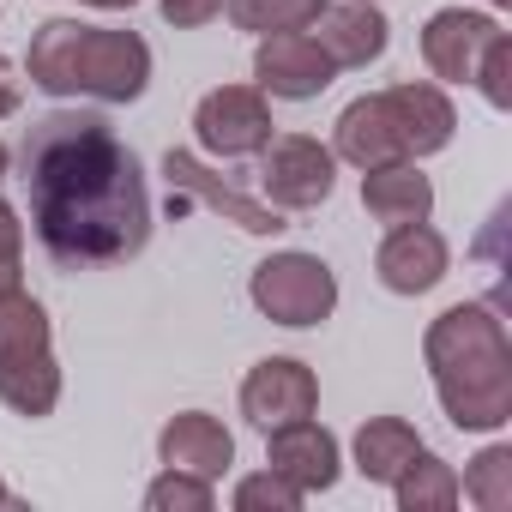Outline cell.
<instances>
[{"label":"cell","mask_w":512,"mask_h":512,"mask_svg":"<svg viewBox=\"0 0 512 512\" xmlns=\"http://www.w3.org/2000/svg\"><path fill=\"white\" fill-rule=\"evenodd\" d=\"M19 103H25V79H19V67L7 55H0V121L19 115Z\"/></svg>","instance_id":"obj_29"},{"label":"cell","mask_w":512,"mask_h":512,"mask_svg":"<svg viewBox=\"0 0 512 512\" xmlns=\"http://www.w3.org/2000/svg\"><path fill=\"white\" fill-rule=\"evenodd\" d=\"M193 139L199 151L235 163V157H260L272 139V97L260 85H217L193 103Z\"/></svg>","instance_id":"obj_6"},{"label":"cell","mask_w":512,"mask_h":512,"mask_svg":"<svg viewBox=\"0 0 512 512\" xmlns=\"http://www.w3.org/2000/svg\"><path fill=\"white\" fill-rule=\"evenodd\" d=\"M266 470H278L302 494H326L344 476V446H338V434L326 422L296 416L284 428H266Z\"/></svg>","instance_id":"obj_10"},{"label":"cell","mask_w":512,"mask_h":512,"mask_svg":"<svg viewBox=\"0 0 512 512\" xmlns=\"http://www.w3.org/2000/svg\"><path fill=\"white\" fill-rule=\"evenodd\" d=\"M7 290H19V266H0V296Z\"/></svg>","instance_id":"obj_31"},{"label":"cell","mask_w":512,"mask_h":512,"mask_svg":"<svg viewBox=\"0 0 512 512\" xmlns=\"http://www.w3.org/2000/svg\"><path fill=\"white\" fill-rule=\"evenodd\" d=\"M7 175H13V145L0 139V181H7Z\"/></svg>","instance_id":"obj_32"},{"label":"cell","mask_w":512,"mask_h":512,"mask_svg":"<svg viewBox=\"0 0 512 512\" xmlns=\"http://www.w3.org/2000/svg\"><path fill=\"white\" fill-rule=\"evenodd\" d=\"M332 79H338V67L326 61V49L308 31H272V37H260V49H253V85L266 97L314 103Z\"/></svg>","instance_id":"obj_8"},{"label":"cell","mask_w":512,"mask_h":512,"mask_svg":"<svg viewBox=\"0 0 512 512\" xmlns=\"http://www.w3.org/2000/svg\"><path fill=\"white\" fill-rule=\"evenodd\" d=\"M157 13L175 31H205L211 19H223V0H157Z\"/></svg>","instance_id":"obj_27"},{"label":"cell","mask_w":512,"mask_h":512,"mask_svg":"<svg viewBox=\"0 0 512 512\" xmlns=\"http://www.w3.org/2000/svg\"><path fill=\"white\" fill-rule=\"evenodd\" d=\"M145 91H151V43L139 31H109V25H79L73 31L67 97L139 103Z\"/></svg>","instance_id":"obj_4"},{"label":"cell","mask_w":512,"mask_h":512,"mask_svg":"<svg viewBox=\"0 0 512 512\" xmlns=\"http://www.w3.org/2000/svg\"><path fill=\"white\" fill-rule=\"evenodd\" d=\"M392 500H398V512H452V506H458V470L422 446V452L398 470Z\"/></svg>","instance_id":"obj_20"},{"label":"cell","mask_w":512,"mask_h":512,"mask_svg":"<svg viewBox=\"0 0 512 512\" xmlns=\"http://www.w3.org/2000/svg\"><path fill=\"white\" fill-rule=\"evenodd\" d=\"M494 31H500V19L476 13V7H440V13H428V25H422V61H428V73L440 85H470Z\"/></svg>","instance_id":"obj_12"},{"label":"cell","mask_w":512,"mask_h":512,"mask_svg":"<svg viewBox=\"0 0 512 512\" xmlns=\"http://www.w3.org/2000/svg\"><path fill=\"white\" fill-rule=\"evenodd\" d=\"M0 506H13V488H7V476H0Z\"/></svg>","instance_id":"obj_33"},{"label":"cell","mask_w":512,"mask_h":512,"mask_svg":"<svg viewBox=\"0 0 512 512\" xmlns=\"http://www.w3.org/2000/svg\"><path fill=\"white\" fill-rule=\"evenodd\" d=\"M163 181H169V193H187L193 205H205V211H217L223 223H235L241 235H284V229H290L278 205H266V199L241 193L235 181H223L199 151L169 145V151H163Z\"/></svg>","instance_id":"obj_7"},{"label":"cell","mask_w":512,"mask_h":512,"mask_svg":"<svg viewBox=\"0 0 512 512\" xmlns=\"http://www.w3.org/2000/svg\"><path fill=\"white\" fill-rule=\"evenodd\" d=\"M25 193H31V223L49 260L79 272V266H121L139 260L151 241V187L133 157L109 133L103 115L55 109L25 133L19 151Z\"/></svg>","instance_id":"obj_1"},{"label":"cell","mask_w":512,"mask_h":512,"mask_svg":"<svg viewBox=\"0 0 512 512\" xmlns=\"http://www.w3.org/2000/svg\"><path fill=\"white\" fill-rule=\"evenodd\" d=\"M247 302L260 320L272 326H290V332H314L338 314V272L320 260V253H302V247H284V253H266L247 278Z\"/></svg>","instance_id":"obj_3"},{"label":"cell","mask_w":512,"mask_h":512,"mask_svg":"<svg viewBox=\"0 0 512 512\" xmlns=\"http://www.w3.org/2000/svg\"><path fill=\"white\" fill-rule=\"evenodd\" d=\"M260 193L278 211H320L338 193V157L314 133H284L266 139L260 151Z\"/></svg>","instance_id":"obj_5"},{"label":"cell","mask_w":512,"mask_h":512,"mask_svg":"<svg viewBox=\"0 0 512 512\" xmlns=\"http://www.w3.org/2000/svg\"><path fill=\"white\" fill-rule=\"evenodd\" d=\"M458 500L482 506V512H506L512 506V446H482L470 458V470L458 476Z\"/></svg>","instance_id":"obj_22"},{"label":"cell","mask_w":512,"mask_h":512,"mask_svg":"<svg viewBox=\"0 0 512 512\" xmlns=\"http://www.w3.org/2000/svg\"><path fill=\"white\" fill-rule=\"evenodd\" d=\"M320 410V380L308 362L296 356H266V362H253L247 380H241V416L253 428H284L296 416H314Z\"/></svg>","instance_id":"obj_9"},{"label":"cell","mask_w":512,"mask_h":512,"mask_svg":"<svg viewBox=\"0 0 512 512\" xmlns=\"http://www.w3.org/2000/svg\"><path fill=\"white\" fill-rule=\"evenodd\" d=\"M308 37L326 49V61L344 73V67H374L392 43V25L380 13V0H326L314 13Z\"/></svg>","instance_id":"obj_13"},{"label":"cell","mask_w":512,"mask_h":512,"mask_svg":"<svg viewBox=\"0 0 512 512\" xmlns=\"http://www.w3.org/2000/svg\"><path fill=\"white\" fill-rule=\"evenodd\" d=\"M37 350H55L49 308L25 290H7L0 296V362H19V356H37Z\"/></svg>","instance_id":"obj_21"},{"label":"cell","mask_w":512,"mask_h":512,"mask_svg":"<svg viewBox=\"0 0 512 512\" xmlns=\"http://www.w3.org/2000/svg\"><path fill=\"white\" fill-rule=\"evenodd\" d=\"M85 7H97V13H133L139 0H85Z\"/></svg>","instance_id":"obj_30"},{"label":"cell","mask_w":512,"mask_h":512,"mask_svg":"<svg viewBox=\"0 0 512 512\" xmlns=\"http://www.w3.org/2000/svg\"><path fill=\"white\" fill-rule=\"evenodd\" d=\"M332 157L350 169H380V163H404V139L392 127V109L380 91L344 103V115L332 121Z\"/></svg>","instance_id":"obj_16"},{"label":"cell","mask_w":512,"mask_h":512,"mask_svg":"<svg viewBox=\"0 0 512 512\" xmlns=\"http://www.w3.org/2000/svg\"><path fill=\"white\" fill-rule=\"evenodd\" d=\"M434 398L458 434H500L512 422V338L488 302H452L422 332Z\"/></svg>","instance_id":"obj_2"},{"label":"cell","mask_w":512,"mask_h":512,"mask_svg":"<svg viewBox=\"0 0 512 512\" xmlns=\"http://www.w3.org/2000/svg\"><path fill=\"white\" fill-rule=\"evenodd\" d=\"M302 488L296 482H284L278 470H253V476H241L235 488H229V506L235 512H302Z\"/></svg>","instance_id":"obj_25"},{"label":"cell","mask_w":512,"mask_h":512,"mask_svg":"<svg viewBox=\"0 0 512 512\" xmlns=\"http://www.w3.org/2000/svg\"><path fill=\"white\" fill-rule=\"evenodd\" d=\"M446 272H452V247L434 223H398L374 247V278L392 296H428Z\"/></svg>","instance_id":"obj_11"},{"label":"cell","mask_w":512,"mask_h":512,"mask_svg":"<svg viewBox=\"0 0 512 512\" xmlns=\"http://www.w3.org/2000/svg\"><path fill=\"white\" fill-rule=\"evenodd\" d=\"M380 97H386V109H392V127H398L410 163H422V157H434V151L452 145L458 109H452V97H446L434 79H404V85H392V91H380Z\"/></svg>","instance_id":"obj_14"},{"label":"cell","mask_w":512,"mask_h":512,"mask_svg":"<svg viewBox=\"0 0 512 512\" xmlns=\"http://www.w3.org/2000/svg\"><path fill=\"white\" fill-rule=\"evenodd\" d=\"M157 464L193 470V476L217 482V476L235 464V434H229L211 410H181V416H169L163 434H157Z\"/></svg>","instance_id":"obj_15"},{"label":"cell","mask_w":512,"mask_h":512,"mask_svg":"<svg viewBox=\"0 0 512 512\" xmlns=\"http://www.w3.org/2000/svg\"><path fill=\"white\" fill-rule=\"evenodd\" d=\"M362 205L374 223L398 229V223H428L434 217V181L404 157V163H380L362 169Z\"/></svg>","instance_id":"obj_17"},{"label":"cell","mask_w":512,"mask_h":512,"mask_svg":"<svg viewBox=\"0 0 512 512\" xmlns=\"http://www.w3.org/2000/svg\"><path fill=\"white\" fill-rule=\"evenodd\" d=\"M350 452H356V470H362L368 482L392 488L398 470L422 452V434H416V422H404V416H368V422L356 428Z\"/></svg>","instance_id":"obj_18"},{"label":"cell","mask_w":512,"mask_h":512,"mask_svg":"<svg viewBox=\"0 0 512 512\" xmlns=\"http://www.w3.org/2000/svg\"><path fill=\"white\" fill-rule=\"evenodd\" d=\"M476 91H482V103L488 109H512V37L506 31H494L488 37V49H482V61H476V79H470Z\"/></svg>","instance_id":"obj_26"},{"label":"cell","mask_w":512,"mask_h":512,"mask_svg":"<svg viewBox=\"0 0 512 512\" xmlns=\"http://www.w3.org/2000/svg\"><path fill=\"white\" fill-rule=\"evenodd\" d=\"M488 7H512V0H488Z\"/></svg>","instance_id":"obj_34"},{"label":"cell","mask_w":512,"mask_h":512,"mask_svg":"<svg viewBox=\"0 0 512 512\" xmlns=\"http://www.w3.org/2000/svg\"><path fill=\"white\" fill-rule=\"evenodd\" d=\"M19 260H25V223L13 199H0V266H19Z\"/></svg>","instance_id":"obj_28"},{"label":"cell","mask_w":512,"mask_h":512,"mask_svg":"<svg viewBox=\"0 0 512 512\" xmlns=\"http://www.w3.org/2000/svg\"><path fill=\"white\" fill-rule=\"evenodd\" d=\"M217 506V482L193 476V470H169L145 488V512H211Z\"/></svg>","instance_id":"obj_24"},{"label":"cell","mask_w":512,"mask_h":512,"mask_svg":"<svg viewBox=\"0 0 512 512\" xmlns=\"http://www.w3.org/2000/svg\"><path fill=\"white\" fill-rule=\"evenodd\" d=\"M61 362H55V350H37V356H19V362H0V404H7L13 416H25V422H43V416H55V404H61Z\"/></svg>","instance_id":"obj_19"},{"label":"cell","mask_w":512,"mask_h":512,"mask_svg":"<svg viewBox=\"0 0 512 512\" xmlns=\"http://www.w3.org/2000/svg\"><path fill=\"white\" fill-rule=\"evenodd\" d=\"M320 7H326V0H223L229 25H235V31H247V37H272V31H308Z\"/></svg>","instance_id":"obj_23"}]
</instances>
